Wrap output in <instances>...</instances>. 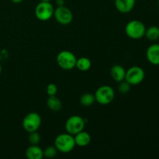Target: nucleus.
Returning a JSON list of instances; mask_svg holds the SVG:
<instances>
[{"label": "nucleus", "instance_id": "f3484780", "mask_svg": "<svg viewBox=\"0 0 159 159\" xmlns=\"http://www.w3.org/2000/svg\"><path fill=\"white\" fill-rule=\"evenodd\" d=\"M144 37L151 41H156L159 38V27L157 26H149L146 28Z\"/></svg>", "mask_w": 159, "mask_h": 159}, {"label": "nucleus", "instance_id": "0eeeda50", "mask_svg": "<svg viewBox=\"0 0 159 159\" xmlns=\"http://www.w3.org/2000/svg\"><path fill=\"white\" fill-rule=\"evenodd\" d=\"M145 72L144 69L139 66H132L126 70L125 79L130 85H138L144 81Z\"/></svg>", "mask_w": 159, "mask_h": 159}, {"label": "nucleus", "instance_id": "b1692460", "mask_svg": "<svg viewBox=\"0 0 159 159\" xmlns=\"http://www.w3.org/2000/svg\"><path fill=\"white\" fill-rule=\"evenodd\" d=\"M10 1L15 4H19V3H21L23 0H10Z\"/></svg>", "mask_w": 159, "mask_h": 159}, {"label": "nucleus", "instance_id": "412c9836", "mask_svg": "<svg viewBox=\"0 0 159 159\" xmlns=\"http://www.w3.org/2000/svg\"><path fill=\"white\" fill-rule=\"evenodd\" d=\"M118 83H119V85H118V91H119V93H122V94H126V93H129L131 85L127 81L123 80L121 82H118Z\"/></svg>", "mask_w": 159, "mask_h": 159}, {"label": "nucleus", "instance_id": "39448f33", "mask_svg": "<svg viewBox=\"0 0 159 159\" xmlns=\"http://www.w3.org/2000/svg\"><path fill=\"white\" fill-rule=\"evenodd\" d=\"M85 120L83 117L79 115H73L67 119L65 124V128L67 133L74 136L76 134L84 130Z\"/></svg>", "mask_w": 159, "mask_h": 159}, {"label": "nucleus", "instance_id": "dca6fc26", "mask_svg": "<svg viewBox=\"0 0 159 159\" xmlns=\"http://www.w3.org/2000/svg\"><path fill=\"white\" fill-rule=\"evenodd\" d=\"M92 61L86 57H81L77 58L75 68L81 71H87L91 68Z\"/></svg>", "mask_w": 159, "mask_h": 159}, {"label": "nucleus", "instance_id": "6ab92c4d", "mask_svg": "<svg viewBox=\"0 0 159 159\" xmlns=\"http://www.w3.org/2000/svg\"><path fill=\"white\" fill-rule=\"evenodd\" d=\"M57 152H58V151L54 145L48 146L43 150V157L48 158H53L56 157V155H57Z\"/></svg>", "mask_w": 159, "mask_h": 159}, {"label": "nucleus", "instance_id": "1a4fd4ad", "mask_svg": "<svg viewBox=\"0 0 159 159\" xmlns=\"http://www.w3.org/2000/svg\"><path fill=\"white\" fill-rule=\"evenodd\" d=\"M53 16L59 24L63 25V26L69 25L73 21V18H74L71 9L65 6H57L54 9Z\"/></svg>", "mask_w": 159, "mask_h": 159}, {"label": "nucleus", "instance_id": "f03ea898", "mask_svg": "<svg viewBox=\"0 0 159 159\" xmlns=\"http://www.w3.org/2000/svg\"><path fill=\"white\" fill-rule=\"evenodd\" d=\"M146 26L142 21L133 20L129 21L125 26V34L129 38L139 40L144 37Z\"/></svg>", "mask_w": 159, "mask_h": 159}, {"label": "nucleus", "instance_id": "393cba45", "mask_svg": "<svg viewBox=\"0 0 159 159\" xmlns=\"http://www.w3.org/2000/svg\"><path fill=\"white\" fill-rule=\"evenodd\" d=\"M2 71V65H1V64H0V75H1Z\"/></svg>", "mask_w": 159, "mask_h": 159}, {"label": "nucleus", "instance_id": "5701e85b", "mask_svg": "<svg viewBox=\"0 0 159 159\" xmlns=\"http://www.w3.org/2000/svg\"><path fill=\"white\" fill-rule=\"evenodd\" d=\"M65 0H56V4L57 6H65Z\"/></svg>", "mask_w": 159, "mask_h": 159}, {"label": "nucleus", "instance_id": "f257e3e1", "mask_svg": "<svg viewBox=\"0 0 159 159\" xmlns=\"http://www.w3.org/2000/svg\"><path fill=\"white\" fill-rule=\"evenodd\" d=\"M54 146L61 153H69L76 146L74 136L67 132L60 134L55 138Z\"/></svg>", "mask_w": 159, "mask_h": 159}, {"label": "nucleus", "instance_id": "a211bd4d", "mask_svg": "<svg viewBox=\"0 0 159 159\" xmlns=\"http://www.w3.org/2000/svg\"><path fill=\"white\" fill-rule=\"evenodd\" d=\"M79 102H80L81 105L83 106V107H89L93 106L96 102V98H95L94 94L85 93L81 96Z\"/></svg>", "mask_w": 159, "mask_h": 159}, {"label": "nucleus", "instance_id": "a878e982", "mask_svg": "<svg viewBox=\"0 0 159 159\" xmlns=\"http://www.w3.org/2000/svg\"><path fill=\"white\" fill-rule=\"evenodd\" d=\"M40 2H51V0H40Z\"/></svg>", "mask_w": 159, "mask_h": 159}, {"label": "nucleus", "instance_id": "4468645a", "mask_svg": "<svg viewBox=\"0 0 159 159\" xmlns=\"http://www.w3.org/2000/svg\"><path fill=\"white\" fill-rule=\"evenodd\" d=\"M74 138L75 145L79 146V147H86L92 141L91 135L88 132L84 131V130L75 134Z\"/></svg>", "mask_w": 159, "mask_h": 159}, {"label": "nucleus", "instance_id": "cd10ccee", "mask_svg": "<svg viewBox=\"0 0 159 159\" xmlns=\"http://www.w3.org/2000/svg\"><path fill=\"white\" fill-rule=\"evenodd\" d=\"M158 6H159V2H158Z\"/></svg>", "mask_w": 159, "mask_h": 159}, {"label": "nucleus", "instance_id": "ddd939ff", "mask_svg": "<svg viewBox=\"0 0 159 159\" xmlns=\"http://www.w3.org/2000/svg\"><path fill=\"white\" fill-rule=\"evenodd\" d=\"M25 155L27 159H42L43 158V150L38 144H30L26 148Z\"/></svg>", "mask_w": 159, "mask_h": 159}, {"label": "nucleus", "instance_id": "4be33fe9", "mask_svg": "<svg viewBox=\"0 0 159 159\" xmlns=\"http://www.w3.org/2000/svg\"><path fill=\"white\" fill-rule=\"evenodd\" d=\"M46 93L48 96H56L57 93V87L54 83L48 84L46 88Z\"/></svg>", "mask_w": 159, "mask_h": 159}, {"label": "nucleus", "instance_id": "f8f14e48", "mask_svg": "<svg viewBox=\"0 0 159 159\" xmlns=\"http://www.w3.org/2000/svg\"><path fill=\"white\" fill-rule=\"evenodd\" d=\"M110 74L113 81L116 82H120L125 79L126 70L122 65H114L110 68Z\"/></svg>", "mask_w": 159, "mask_h": 159}, {"label": "nucleus", "instance_id": "9b49d317", "mask_svg": "<svg viewBox=\"0 0 159 159\" xmlns=\"http://www.w3.org/2000/svg\"><path fill=\"white\" fill-rule=\"evenodd\" d=\"M136 4V0H115L114 5L116 10L121 13L131 12Z\"/></svg>", "mask_w": 159, "mask_h": 159}, {"label": "nucleus", "instance_id": "2eb2a0df", "mask_svg": "<svg viewBox=\"0 0 159 159\" xmlns=\"http://www.w3.org/2000/svg\"><path fill=\"white\" fill-rule=\"evenodd\" d=\"M47 107L53 112H59L62 109V102L56 96H49L47 99Z\"/></svg>", "mask_w": 159, "mask_h": 159}, {"label": "nucleus", "instance_id": "9d476101", "mask_svg": "<svg viewBox=\"0 0 159 159\" xmlns=\"http://www.w3.org/2000/svg\"><path fill=\"white\" fill-rule=\"evenodd\" d=\"M146 58L153 65H159V43H152L146 51Z\"/></svg>", "mask_w": 159, "mask_h": 159}, {"label": "nucleus", "instance_id": "bb28decb", "mask_svg": "<svg viewBox=\"0 0 159 159\" xmlns=\"http://www.w3.org/2000/svg\"><path fill=\"white\" fill-rule=\"evenodd\" d=\"M158 43H159V38H158Z\"/></svg>", "mask_w": 159, "mask_h": 159}, {"label": "nucleus", "instance_id": "423d86ee", "mask_svg": "<svg viewBox=\"0 0 159 159\" xmlns=\"http://www.w3.org/2000/svg\"><path fill=\"white\" fill-rule=\"evenodd\" d=\"M42 124L41 116L36 112H30L24 116L22 122L23 128L28 133L37 131Z\"/></svg>", "mask_w": 159, "mask_h": 159}, {"label": "nucleus", "instance_id": "7ed1b4c3", "mask_svg": "<svg viewBox=\"0 0 159 159\" xmlns=\"http://www.w3.org/2000/svg\"><path fill=\"white\" fill-rule=\"evenodd\" d=\"M96 102L100 105H109L113 101L115 97V91L113 87L104 85L99 87L94 93Z\"/></svg>", "mask_w": 159, "mask_h": 159}, {"label": "nucleus", "instance_id": "20e7f679", "mask_svg": "<svg viewBox=\"0 0 159 159\" xmlns=\"http://www.w3.org/2000/svg\"><path fill=\"white\" fill-rule=\"evenodd\" d=\"M57 64L61 69L71 70L75 68L77 57L74 53L70 51H61L57 54L56 57Z\"/></svg>", "mask_w": 159, "mask_h": 159}, {"label": "nucleus", "instance_id": "6e6552de", "mask_svg": "<svg viewBox=\"0 0 159 159\" xmlns=\"http://www.w3.org/2000/svg\"><path fill=\"white\" fill-rule=\"evenodd\" d=\"M54 8L51 2H40L35 7V16L40 21H48L54 16Z\"/></svg>", "mask_w": 159, "mask_h": 159}, {"label": "nucleus", "instance_id": "aec40b11", "mask_svg": "<svg viewBox=\"0 0 159 159\" xmlns=\"http://www.w3.org/2000/svg\"><path fill=\"white\" fill-rule=\"evenodd\" d=\"M40 139H41V137H40V134L37 131H33L29 133V136H28V141L30 144H35L37 145L40 142Z\"/></svg>", "mask_w": 159, "mask_h": 159}]
</instances>
